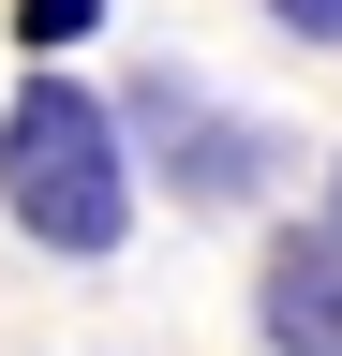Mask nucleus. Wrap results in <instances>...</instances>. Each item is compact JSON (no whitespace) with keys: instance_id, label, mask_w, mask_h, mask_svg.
Listing matches in <instances>:
<instances>
[{"instance_id":"f257e3e1","label":"nucleus","mask_w":342,"mask_h":356,"mask_svg":"<svg viewBox=\"0 0 342 356\" xmlns=\"http://www.w3.org/2000/svg\"><path fill=\"white\" fill-rule=\"evenodd\" d=\"M0 208H15V238L104 267L119 222H134V119L90 74H15V104H0Z\"/></svg>"},{"instance_id":"f03ea898","label":"nucleus","mask_w":342,"mask_h":356,"mask_svg":"<svg viewBox=\"0 0 342 356\" xmlns=\"http://www.w3.org/2000/svg\"><path fill=\"white\" fill-rule=\"evenodd\" d=\"M134 134L164 149V178H179L194 208H238L253 178H268V134H253V119H224L194 74H149V89H134Z\"/></svg>"},{"instance_id":"7ed1b4c3","label":"nucleus","mask_w":342,"mask_h":356,"mask_svg":"<svg viewBox=\"0 0 342 356\" xmlns=\"http://www.w3.org/2000/svg\"><path fill=\"white\" fill-rule=\"evenodd\" d=\"M253 327H268V356H342V222L268 238V267H253Z\"/></svg>"},{"instance_id":"20e7f679","label":"nucleus","mask_w":342,"mask_h":356,"mask_svg":"<svg viewBox=\"0 0 342 356\" xmlns=\"http://www.w3.org/2000/svg\"><path fill=\"white\" fill-rule=\"evenodd\" d=\"M104 30V0H15V44H45V74H60V44H90Z\"/></svg>"},{"instance_id":"39448f33","label":"nucleus","mask_w":342,"mask_h":356,"mask_svg":"<svg viewBox=\"0 0 342 356\" xmlns=\"http://www.w3.org/2000/svg\"><path fill=\"white\" fill-rule=\"evenodd\" d=\"M268 15H283L297 44H342V0H268Z\"/></svg>"}]
</instances>
